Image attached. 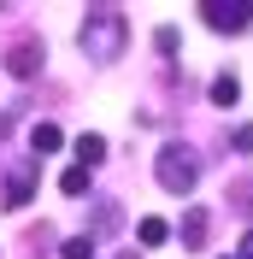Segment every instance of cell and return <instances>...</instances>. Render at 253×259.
I'll return each mask as SVG.
<instances>
[{
	"mask_svg": "<svg viewBox=\"0 0 253 259\" xmlns=\"http://www.w3.org/2000/svg\"><path fill=\"white\" fill-rule=\"evenodd\" d=\"M153 48H159V53H177V30H171V24H159V30H153Z\"/></svg>",
	"mask_w": 253,
	"mask_h": 259,
	"instance_id": "obj_15",
	"label": "cell"
},
{
	"mask_svg": "<svg viewBox=\"0 0 253 259\" xmlns=\"http://www.w3.org/2000/svg\"><path fill=\"white\" fill-rule=\"evenodd\" d=\"M59 194H89V165H71V171H59Z\"/></svg>",
	"mask_w": 253,
	"mask_h": 259,
	"instance_id": "obj_11",
	"label": "cell"
},
{
	"mask_svg": "<svg viewBox=\"0 0 253 259\" xmlns=\"http://www.w3.org/2000/svg\"><path fill=\"white\" fill-rule=\"evenodd\" d=\"M95 247H100L95 236H71V242H65L59 253H65V259H95Z\"/></svg>",
	"mask_w": 253,
	"mask_h": 259,
	"instance_id": "obj_14",
	"label": "cell"
},
{
	"mask_svg": "<svg viewBox=\"0 0 253 259\" xmlns=\"http://www.w3.org/2000/svg\"><path fill=\"white\" fill-rule=\"evenodd\" d=\"M194 12L206 18V30H218V35H241L253 24V0H200Z\"/></svg>",
	"mask_w": 253,
	"mask_h": 259,
	"instance_id": "obj_3",
	"label": "cell"
},
{
	"mask_svg": "<svg viewBox=\"0 0 253 259\" xmlns=\"http://www.w3.org/2000/svg\"><path fill=\"white\" fill-rule=\"evenodd\" d=\"M241 100V82L230 77V71H218V77H212V106H236Z\"/></svg>",
	"mask_w": 253,
	"mask_h": 259,
	"instance_id": "obj_10",
	"label": "cell"
},
{
	"mask_svg": "<svg viewBox=\"0 0 253 259\" xmlns=\"http://www.w3.org/2000/svg\"><path fill=\"white\" fill-rule=\"evenodd\" d=\"M206 230H212V212H206V206H189L177 236H183V247H189V253H200V247H206Z\"/></svg>",
	"mask_w": 253,
	"mask_h": 259,
	"instance_id": "obj_7",
	"label": "cell"
},
{
	"mask_svg": "<svg viewBox=\"0 0 253 259\" xmlns=\"http://www.w3.org/2000/svg\"><path fill=\"white\" fill-rule=\"evenodd\" d=\"M230 206H236L241 218H253V177H241V183H230Z\"/></svg>",
	"mask_w": 253,
	"mask_h": 259,
	"instance_id": "obj_12",
	"label": "cell"
},
{
	"mask_svg": "<svg viewBox=\"0 0 253 259\" xmlns=\"http://www.w3.org/2000/svg\"><path fill=\"white\" fill-rule=\"evenodd\" d=\"M136 236H142L147 247H159L165 236H171V224H165V218H142V224H136Z\"/></svg>",
	"mask_w": 253,
	"mask_h": 259,
	"instance_id": "obj_13",
	"label": "cell"
},
{
	"mask_svg": "<svg viewBox=\"0 0 253 259\" xmlns=\"http://www.w3.org/2000/svg\"><path fill=\"white\" fill-rule=\"evenodd\" d=\"M82 53L95 65H112V59H124V41H130V18L118 12V6H89L82 12V30H77Z\"/></svg>",
	"mask_w": 253,
	"mask_h": 259,
	"instance_id": "obj_1",
	"label": "cell"
},
{
	"mask_svg": "<svg viewBox=\"0 0 253 259\" xmlns=\"http://www.w3.org/2000/svg\"><path fill=\"white\" fill-rule=\"evenodd\" d=\"M153 177L165 194H194V183H200V153H194L189 142H165L153 153Z\"/></svg>",
	"mask_w": 253,
	"mask_h": 259,
	"instance_id": "obj_2",
	"label": "cell"
},
{
	"mask_svg": "<svg viewBox=\"0 0 253 259\" xmlns=\"http://www.w3.org/2000/svg\"><path fill=\"white\" fill-rule=\"evenodd\" d=\"M41 59H48V48H41V41H35V35H24V41H18L12 53H6V71H12L18 82H30L35 71H41Z\"/></svg>",
	"mask_w": 253,
	"mask_h": 259,
	"instance_id": "obj_5",
	"label": "cell"
},
{
	"mask_svg": "<svg viewBox=\"0 0 253 259\" xmlns=\"http://www.w3.org/2000/svg\"><path fill=\"white\" fill-rule=\"evenodd\" d=\"M241 259H253V230H247V236H241Z\"/></svg>",
	"mask_w": 253,
	"mask_h": 259,
	"instance_id": "obj_17",
	"label": "cell"
},
{
	"mask_svg": "<svg viewBox=\"0 0 253 259\" xmlns=\"http://www.w3.org/2000/svg\"><path fill=\"white\" fill-rule=\"evenodd\" d=\"M236 153H253V124H241V130H236Z\"/></svg>",
	"mask_w": 253,
	"mask_h": 259,
	"instance_id": "obj_16",
	"label": "cell"
},
{
	"mask_svg": "<svg viewBox=\"0 0 253 259\" xmlns=\"http://www.w3.org/2000/svg\"><path fill=\"white\" fill-rule=\"evenodd\" d=\"M118 224H124V206H118V200H95V212H89V230H82V236L106 242V236H118Z\"/></svg>",
	"mask_w": 253,
	"mask_h": 259,
	"instance_id": "obj_6",
	"label": "cell"
},
{
	"mask_svg": "<svg viewBox=\"0 0 253 259\" xmlns=\"http://www.w3.org/2000/svg\"><path fill=\"white\" fill-rule=\"evenodd\" d=\"M59 142H65V136H59V124H30V153H35V159H48Z\"/></svg>",
	"mask_w": 253,
	"mask_h": 259,
	"instance_id": "obj_9",
	"label": "cell"
},
{
	"mask_svg": "<svg viewBox=\"0 0 253 259\" xmlns=\"http://www.w3.org/2000/svg\"><path fill=\"white\" fill-rule=\"evenodd\" d=\"M35 177H41V159H35V153H24L12 171H6V206H12V212H18V206H30Z\"/></svg>",
	"mask_w": 253,
	"mask_h": 259,
	"instance_id": "obj_4",
	"label": "cell"
},
{
	"mask_svg": "<svg viewBox=\"0 0 253 259\" xmlns=\"http://www.w3.org/2000/svg\"><path fill=\"white\" fill-rule=\"evenodd\" d=\"M100 159H106V136H100V130H82V136H77V165L95 171Z\"/></svg>",
	"mask_w": 253,
	"mask_h": 259,
	"instance_id": "obj_8",
	"label": "cell"
}]
</instances>
